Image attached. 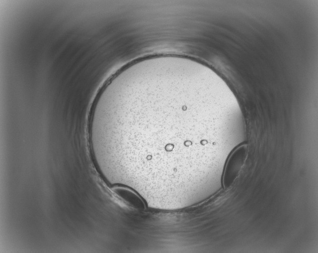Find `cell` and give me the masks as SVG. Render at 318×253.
Segmentation results:
<instances>
[{
  "label": "cell",
  "mask_w": 318,
  "mask_h": 253,
  "mask_svg": "<svg viewBox=\"0 0 318 253\" xmlns=\"http://www.w3.org/2000/svg\"><path fill=\"white\" fill-rule=\"evenodd\" d=\"M164 70L141 76L115 94L107 116L112 137L124 136L139 149L145 168L174 181L198 179L208 147V125L199 78Z\"/></svg>",
  "instance_id": "1"
},
{
  "label": "cell",
  "mask_w": 318,
  "mask_h": 253,
  "mask_svg": "<svg viewBox=\"0 0 318 253\" xmlns=\"http://www.w3.org/2000/svg\"><path fill=\"white\" fill-rule=\"evenodd\" d=\"M113 191L126 204L134 208L141 207L142 203L140 198L127 187L117 186L114 188Z\"/></svg>",
  "instance_id": "2"
}]
</instances>
